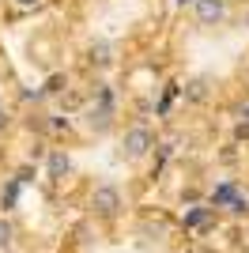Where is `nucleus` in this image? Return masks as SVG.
<instances>
[{
    "mask_svg": "<svg viewBox=\"0 0 249 253\" xmlns=\"http://www.w3.org/2000/svg\"><path fill=\"white\" fill-rule=\"evenodd\" d=\"M68 167H72V163H68V155H61V151H53V155H49V174H53V178H64V174H68Z\"/></svg>",
    "mask_w": 249,
    "mask_h": 253,
    "instance_id": "4",
    "label": "nucleus"
},
{
    "mask_svg": "<svg viewBox=\"0 0 249 253\" xmlns=\"http://www.w3.org/2000/svg\"><path fill=\"white\" fill-rule=\"evenodd\" d=\"M91 57H94L98 64H106V61H110V45H102V42H98V45L91 49Z\"/></svg>",
    "mask_w": 249,
    "mask_h": 253,
    "instance_id": "6",
    "label": "nucleus"
},
{
    "mask_svg": "<svg viewBox=\"0 0 249 253\" xmlns=\"http://www.w3.org/2000/svg\"><path fill=\"white\" fill-rule=\"evenodd\" d=\"M19 4H23V8H34V4H38V0H19Z\"/></svg>",
    "mask_w": 249,
    "mask_h": 253,
    "instance_id": "7",
    "label": "nucleus"
},
{
    "mask_svg": "<svg viewBox=\"0 0 249 253\" xmlns=\"http://www.w3.org/2000/svg\"><path fill=\"white\" fill-rule=\"evenodd\" d=\"M4 121H8V114H4V106H0V128H4Z\"/></svg>",
    "mask_w": 249,
    "mask_h": 253,
    "instance_id": "8",
    "label": "nucleus"
},
{
    "mask_svg": "<svg viewBox=\"0 0 249 253\" xmlns=\"http://www.w3.org/2000/svg\"><path fill=\"white\" fill-rule=\"evenodd\" d=\"M227 15V4L223 0H197V19L200 23H219Z\"/></svg>",
    "mask_w": 249,
    "mask_h": 253,
    "instance_id": "3",
    "label": "nucleus"
},
{
    "mask_svg": "<svg viewBox=\"0 0 249 253\" xmlns=\"http://www.w3.org/2000/svg\"><path fill=\"white\" fill-rule=\"evenodd\" d=\"M204 87H208L204 80H189V98H204V95H208Z\"/></svg>",
    "mask_w": 249,
    "mask_h": 253,
    "instance_id": "5",
    "label": "nucleus"
},
{
    "mask_svg": "<svg viewBox=\"0 0 249 253\" xmlns=\"http://www.w3.org/2000/svg\"><path fill=\"white\" fill-rule=\"evenodd\" d=\"M121 193H117V185H98V189L91 193V211H94V219H102V223H110V219H117L121 215Z\"/></svg>",
    "mask_w": 249,
    "mask_h": 253,
    "instance_id": "1",
    "label": "nucleus"
},
{
    "mask_svg": "<svg viewBox=\"0 0 249 253\" xmlns=\"http://www.w3.org/2000/svg\"><path fill=\"white\" fill-rule=\"evenodd\" d=\"M147 144H151V136H147V128H128L124 132V140H121V151L128 159H140L147 151Z\"/></svg>",
    "mask_w": 249,
    "mask_h": 253,
    "instance_id": "2",
    "label": "nucleus"
}]
</instances>
